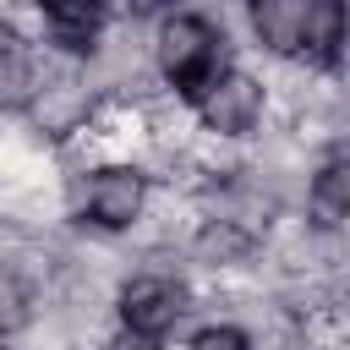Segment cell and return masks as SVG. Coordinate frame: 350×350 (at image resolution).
<instances>
[{
  "label": "cell",
  "instance_id": "cell-3",
  "mask_svg": "<svg viewBox=\"0 0 350 350\" xmlns=\"http://www.w3.org/2000/svg\"><path fill=\"white\" fill-rule=\"evenodd\" d=\"M202 126L219 131V137H246L262 115V88L246 77V71H224L208 93H202Z\"/></svg>",
  "mask_w": 350,
  "mask_h": 350
},
{
  "label": "cell",
  "instance_id": "cell-2",
  "mask_svg": "<svg viewBox=\"0 0 350 350\" xmlns=\"http://www.w3.org/2000/svg\"><path fill=\"white\" fill-rule=\"evenodd\" d=\"M180 312H186V290H180L175 279H164V273H142V279H131V284L120 290V317H126V328L142 334V339L170 334V328L180 323Z\"/></svg>",
  "mask_w": 350,
  "mask_h": 350
},
{
  "label": "cell",
  "instance_id": "cell-5",
  "mask_svg": "<svg viewBox=\"0 0 350 350\" xmlns=\"http://www.w3.org/2000/svg\"><path fill=\"white\" fill-rule=\"evenodd\" d=\"M306 5L312 0H257L252 5V27L273 55H301V33H306Z\"/></svg>",
  "mask_w": 350,
  "mask_h": 350
},
{
  "label": "cell",
  "instance_id": "cell-12",
  "mask_svg": "<svg viewBox=\"0 0 350 350\" xmlns=\"http://www.w3.org/2000/svg\"><path fill=\"white\" fill-rule=\"evenodd\" d=\"M27 93V66L22 60H0V104H16Z\"/></svg>",
  "mask_w": 350,
  "mask_h": 350
},
{
  "label": "cell",
  "instance_id": "cell-1",
  "mask_svg": "<svg viewBox=\"0 0 350 350\" xmlns=\"http://www.w3.org/2000/svg\"><path fill=\"white\" fill-rule=\"evenodd\" d=\"M159 66H164V77L175 82L180 98L202 104V93L224 77V44L202 16H170L159 27Z\"/></svg>",
  "mask_w": 350,
  "mask_h": 350
},
{
  "label": "cell",
  "instance_id": "cell-13",
  "mask_svg": "<svg viewBox=\"0 0 350 350\" xmlns=\"http://www.w3.org/2000/svg\"><path fill=\"white\" fill-rule=\"evenodd\" d=\"M0 60H16V27L0 22Z\"/></svg>",
  "mask_w": 350,
  "mask_h": 350
},
{
  "label": "cell",
  "instance_id": "cell-6",
  "mask_svg": "<svg viewBox=\"0 0 350 350\" xmlns=\"http://www.w3.org/2000/svg\"><path fill=\"white\" fill-rule=\"evenodd\" d=\"M345 38H350V11H345L339 0H312V5H306L301 55H306V60H317V66H328V60L345 49Z\"/></svg>",
  "mask_w": 350,
  "mask_h": 350
},
{
  "label": "cell",
  "instance_id": "cell-10",
  "mask_svg": "<svg viewBox=\"0 0 350 350\" xmlns=\"http://www.w3.org/2000/svg\"><path fill=\"white\" fill-rule=\"evenodd\" d=\"M246 246H252V241H246L235 224H224V219H219V224L202 235V257H241Z\"/></svg>",
  "mask_w": 350,
  "mask_h": 350
},
{
  "label": "cell",
  "instance_id": "cell-9",
  "mask_svg": "<svg viewBox=\"0 0 350 350\" xmlns=\"http://www.w3.org/2000/svg\"><path fill=\"white\" fill-rule=\"evenodd\" d=\"M22 323H27V284H22L16 268L0 262V334H11Z\"/></svg>",
  "mask_w": 350,
  "mask_h": 350
},
{
  "label": "cell",
  "instance_id": "cell-7",
  "mask_svg": "<svg viewBox=\"0 0 350 350\" xmlns=\"http://www.w3.org/2000/svg\"><path fill=\"white\" fill-rule=\"evenodd\" d=\"M312 219L317 224H345L350 219V159H328L312 180Z\"/></svg>",
  "mask_w": 350,
  "mask_h": 350
},
{
  "label": "cell",
  "instance_id": "cell-8",
  "mask_svg": "<svg viewBox=\"0 0 350 350\" xmlns=\"http://www.w3.org/2000/svg\"><path fill=\"white\" fill-rule=\"evenodd\" d=\"M44 22H49L55 44H66V49H88L93 33H98V22H104V11H98V5H44Z\"/></svg>",
  "mask_w": 350,
  "mask_h": 350
},
{
  "label": "cell",
  "instance_id": "cell-11",
  "mask_svg": "<svg viewBox=\"0 0 350 350\" xmlns=\"http://www.w3.org/2000/svg\"><path fill=\"white\" fill-rule=\"evenodd\" d=\"M191 350H252V345H246V334H241V328L213 323V328H202V334L191 339Z\"/></svg>",
  "mask_w": 350,
  "mask_h": 350
},
{
  "label": "cell",
  "instance_id": "cell-4",
  "mask_svg": "<svg viewBox=\"0 0 350 350\" xmlns=\"http://www.w3.org/2000/svg\"><path fill=\"white\" fill-rule=\"evenodd\" d=\"M142 213V175L137 170H98L88 180V219L104 230H126Z\"/></svg>",
  "mask_w": 350,
  "mask_h": 350
},
{
  "label": "cell",
  "instance_id": "cell-14",
  "mask_svg": "<svg viewBox=\"0 0 350 350\" xmlns=\"http://www.w3.org/2000/svg\"><path fill=\"white\" fill-rule=\"evenodd\" d=\"M109 350H153V339H142V334H131V328H126V334H120Z\"/></svg>",
  "mask_w": 350,
  "mask_h": 350
}]
</instances>
